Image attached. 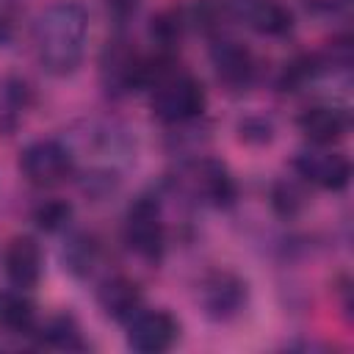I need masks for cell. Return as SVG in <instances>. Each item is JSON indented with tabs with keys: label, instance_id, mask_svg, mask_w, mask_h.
<instances>
[{
	"label": "cell",
	"instance_id": "cell-7",
	"mask_svg": "<svg viewBox=\"0 0 354 354\" xmlns=\"http://www.w3.org/2000/svg\"><path fill=\"white\" fill-rule=\"evenodd\" d=\"M180 337V321L169 310H138L127 324V346L141 354H160Z\"/></svg>",
	"mask_w": 354,
	"mask_h": 354
},
{
	"label": "cell",
	"instance_id": "cell-12",
	"mask_svg": "<svg viewBox=\"0 0 354 354\" xmlns=\"http://www.w3.org/2000/svg\"><path fill=\"white\" fill-rule=\"evenodd\" d=\"M141 301H144V293L138 282L124 274L108 277L97 288V304L111 321H130L141 310Z\"/></svg>",
	"mask_w": 354,
	"mask_h": 354
},
{
	"label": "cell",
	"instance_id": "cell-17",
	"mask_svg": "<svg viewBox=\"0 0 354 354\" xmlns=\"http://www.w3.org/2000/svg\"><path fill=\"white\" fill-rule=\"evenodd\" d=\"M41 340L53 348H66V351H83L86 340L80 335V326L72 315H55L41 326Z\"/></svg>",
	"mask_w": 354,
	"mask_h": 354
},
{
	"label": "cell",
	"instance_id": "cell-2",
	"mask_svg": "<svg viewBox=\"0 0 354 354\" xmlns=\"http://www.w3.org/2000/svg\"><path fill=\"white\" fill-rule=\"evenodd\" d=\"M144 86L152 88V116L163 124H188L205 113L207 94L202 80L183 69L171 53L147 58Z\"/></svg>",
	"mask_w": 354,
	"mask_h": 354
},
{
	"label": "cell",
	"instance_id": "cell-15",
	"mask_svg": "<svg viewBox=\"0 0 354 354\" xmlns=\"http://www.w3.org/2000/svg\"><path fill=\"white\" fill-rule=\"evenodd\" d=\"M0 329L11 335H30L36 329V310L22 293L0 288Z\"/></svg>",
	"mask_w": 354,
	"mask_h": 354
},
{
	"label": "cell",
	"instance_id": "cell-8",
	"mask_svg": "<svg viewBox=\"0 0 354 354\" xmlns=\"http://www.w3.org/2000/svg\"><path fill=\"white\" fill-rule=\"evenodd\" d=\"M293 169L296 174L324 191H343L351 180V163L346 155L340 152H329V149H304L293 158Z\"/></svg>",
	"mask_w": 354,
	"mask_h": 354
},
{
	"label": "cell",
	"instance_id": "cell-16",
	"mask_svg": "<svg viewBox=\"0 0 354 354\" xmlns=\"http://www.w3.org/2000/svg\"><path fill=\"white\" fill-rule=\"evenodd\" d=\"M185 28H188L185 11H183V8H166V11H160V14L152 19L149 36H152V41L160 47V53H169V50H174L177 41L183 39Z\"/></svg>",
	"mask_w": 354,
	"mask_h": 354
},
{
	"label": "cell",
	"instance_id": "cell-14",
	"mask_svg": "<svg viewBox=\"0 0 354 354\" xmlns=\"http://www.w3.org/2000/svg\"><path fill=\"white\" fill-rule=\"evenodd\" d=\"M194 188H196V194L205 202H210L216 207H227L235 199V180L230 177L224 163L210 160V158L196 163V169H194Z\"/></svg>",
	"mask_w": 354,
	"mask_h": 354
},
{
	"label": "cell",
	"instance_id": "cell-21",
	"mask_svg": "<svg viewBox=\"0 0 354 354\" xmlns=\"http://www.w3.org/2000/svg\"><path fill=\"white\" fill-rule=\"evenodd\" d=\"M238 133H241V141H246V144H268L274 138V127L263 116H246L238 124Z\"/></svg>",
	"mask_w": 354,
	"mask_h": 354
},
{
	"label": "cell",
	"instance_id": "cell-19",
	"mask_svg": "<svg viewBox=\"0 0 354 354\" xmlns=\"http://www.w3.org/2000/svg\"><path fill=\"white\" fill-rule=\"evenodd\" d=\"M69 218H72V205L64 202V199H47V202H41V205L33 210V221H36V227L44 230V232H58V230H64V227L69 224Z\"/></svg>",
	"mask_w": 354,
	"mask_h": 354
},
{
	"label": "cell",
	"instance_id": "cell-23",
	"mask_svg": "<svg viewBox=\"0 0 354 354\" xmlns=\"http://www.w3.org/2000/svg\"><path fill=\"white\" fill-rule=\"evenodd\" d=\"M310 11H318V14H335L340 8L348 6V0H301Z\"/></svg>",
	"mask_w": 354,
	"mask_h": 354
},
{
	"label": "cell",
	"instance_id": "cell-13",
	"mask_svg": "<svg viewBox=\"0 0 354 354\" xmlns=\"http://www.w3.org/2000/svg\"><path fill=\"white\" fill-rule=\"evenodd\" d=\"M6 277L17 288H36L41 279V249L30 235H17L3 254Z\"/></svg>",
	"mask_w": 354,
	"mask_h": 354
},
{
	"label": "cell",
	"instance_id": "cell-22",
	"mask_svg": "<svg viewBox=\"0 0 354 354\" xmlns=\"http://www.w3.org/2000/svg\"><path fill=\"white\" fill-rule=\"evenodd\" d=\"M138 6H141V0H105L108 14H111V17H113L119 25H124L130 17H136Z\"/></svg>",
	"mask_w": 354,
	"mask_h": 354
},
{
	"label": "cell",
	"instance_id": "cell-3",
	"mask_svg": "<svg viewBox=\"0 0 354 354\" xmlns=\"http://www.w3.org/2000/svg\"><path fill=\"white\" fill-rule=\"evenodd\" d=\"M124 243L141 260L158 263L166 252V224L155 196H138L124 216Z\"/></svg>",
	"mask_w": 354,
	"mask_h": 354
},
{
	"label": "cell",
	"instance_id": "cell-18",
	"mask_svg": "<svg viewBox=\"0 0 354 354\" xmlns=\"http://www.w3.org/2000/svg\"><path fill=\"white\" fill-rule=\"evenodd\" d=\"M97 254H100V246L94 243V238L77 235V238H72V241L66 243V249H64V263H66V268H69L72 274L83 277V274H88V271L94 268Z\"/></svg>",
	"mask_w": 354,
	"mask_h": 354
},
{
	"label": "cell",
	"instance_id": "cell-1",
	"mask_svg": "<svg viewBox=\"0 0 354 354\" xmlns=\"http://www.w3.org/2000/svg\"><path fill=\"white\" fill-rule=\"evenodd\" d=\"M88 39V14L75 0H61L33 22V50L44 72L66 77L83 64Z\"/></svg>",
	"mask_w": 354,
	"mask_h": 354
},
{
	"label": "cell",
	"instance_id": "cell-9",
	"mask_svg": "<svg viewBox=\"0 0 354 354\" xmlns=\"http://www.w3.org/2000/svg\"><path fill=\"white\" fill-rule=\"evenodd\" d=\"M210 64L218 83H224L232 91H243L254 83V75H257L254 55L246 44L235 39H216L210 47Z\"/></svg>",
	"mask_w": 354,
	"mask_h": 354
},
{
	"label": "cell",
	"instance_id": "cell-4",
	"mask_svg": "<svg viewBox=\"0 0 354 354\" xmlns=\"http://www.w3.org/2000/svg\"><path fill=\"white\" fill-rule=\"evenodd\" d=\"M147 58L122 36L111 39L100 55V80L108 94L122 97L144 86Z\"/></svg>",
	"mask_w": 354,
	"mask_h": 354
},
{
	"label": "cell",
	"instance_id": "cell-10",
	"mask_svg": "<svg viewBox=\"0 0 354 354\" xmlns=\"http://www.w3.org/2000/svg\"><path fill=\"white\" fill-rule=\"evenodd\" d=\"M296 124L304 133V138H310L318 147H326V144H335V141H340L346 136V130H348V113L343 108H337V105L318 102V105L304 108L299 113Z\"/></svg>",
	"mask_w": 354,
	"mask_h": 354
},
{
	"label": "cell",
	"instance_id": "cell-6",
	"mask_svg": "<svg viewBox=\"0 0 354 354\" xmlns=\"http://www.w3.org/2000/svg\"><path fill=\"white\" fill-rule=\"evenodd\" d=\"M199 304L207 318L232 321L246 304V282L227 268H216L199 282Z\"/></svg>",
	"mask_w": 354,
	"mask_h": 354
},
{
	"label": "cell",
	"instance_id": "cell-11",
	"mask_svg": "<svg viewBox=\"0 0 354 354\" xmlns=\"http://www.w3.org/2000/svg\"><path fill=\"white\" fill-rule=\"evenodd\" d=\"M235 14L260 36H285L293 28V14L282 0H235Z\"/></svg>",
	"mask_w": 354,
	"mask_h": 354
},
{
	"label": "cell",
	"instance_id": "cell-20",
	"mask_svg": "<svg viewBox=\"0 0 354 354\" xmlns=\"http://www.w3.org/2000/svg\"><path fill=\"white\" fill-rule=\"evenodd\" d=\"M271 205H274V210H277L279 216L293 218V216L301 213V207L307 205V196H304V191H301L296 183L279 180V183H274V188H271Z\"/></svg>",
	"mask_w": 354,
	"mask_h": 354
},
{
	"label": "cell",
	"instance_id": "cell-5",
	"mask_svg": "<svg viewBox=\"0 0 354 354\" xmlns=\"http://www.w3.org/2000/svg\"><path fill=\"white\" fill-rule=\"evenodd\" d=\"M19 171L30 185L53 188V185H61L75 171V160L61 141L39 138L19 152Z\"/></svg>",
	"mask_w": 354,
	"mask_h": 354
}]
</instances>
